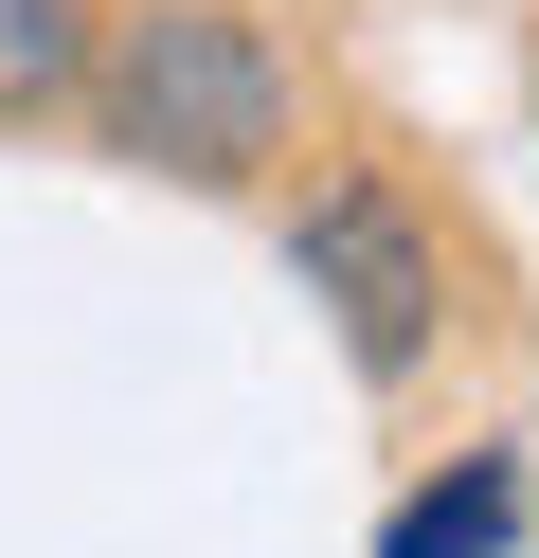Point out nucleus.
<instances>
[{"label": "nucleus", "mask_w": 539, "mask_h": 558, "mask_svg": "<svg viewBox=\"0 0 539 558\" xmlns=\"http://www.w3.org/2000/svg\"><path fill=\"white\" fill-rule=\"evenodd\" d=\"M90 109L126 162H162V181H252V162L287 145V54L252 37L234 0H144L126 37L90 54Z\"/></svg>", "instance_id": "f257e3e1"}, {"label": "nucleus", "mask_w": 539, "mask_h": 558, "mask_svg": "<svg viewBox=\"0 0 539 558\" xmlns=\"http://www.w3.org/2000/svg\"><path fill=\"white\" fill-rule=\"evenodd\" d=\"M287 270H306L323 306H342V342H359V378H414V361H431V306H450V270H431V234L395 217L378 181H342V198H306V234H287Z\"/></svg>", "instance_id": "f03ea898"}, {"label": "nucleus", "mask_w": 539, "mask_h": 558, "mask_svg": "<svg viewBox=\"0 0 539 558\" xmlns=\"http://www.w3.org/2000/svg\"><path fill=\"white\" fill-rule=\"evenodd\" d=\"M72 73H90V37H72V0H0V109H54Z\"/></svg>", "instance_id": "7ed1b4c3"}, {"label": "nucleus", "mask_w": 539, "mask_h": 558, "mask_svg": "<svg viewBox=\"0 0 539 558\" xmlns=\"http://www.w3.org/2000/svg\"><path fill=\"white\" fill-rule=\"evenodd\" d=\"M486 541H503V469H467V486H431V505L395 522L378 558H486Z\"/></svg>", "instance_id": "20e7f679"}]
</instances>
